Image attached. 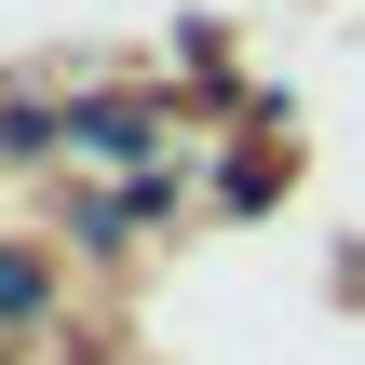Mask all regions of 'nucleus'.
<instances>
[{
	"mask_svg": "<svg viewBox=\"0 0 365 365\" xmlns=\"http://www.w3.org/2000/svg\"><path fill=\"white\" fill-rule=\"evenodd\" d=\"M81 149H108V163H135V149H149V122H135V108H81Z\"/></svg>",
	"mask_w": 365,
	"mask_h": 365,
	"instance_id": "1",
	"label": "nucleus"
},
{
	"mask_svg": "<svg viewBox=\"0 0 365 365\" xmlns=\"http://www.w3.org/2000/svg\"><path fill=\"white\" fill-rule=\"evenodd\" d=\"M41 298H54V284H41V257H14V244H0V325H27Z\"/></svg>",
	"mask_w": 365,
	"mask_h": 365,
	"instance_id": "2",
	"label": "nucleus"
}]
</instances>
